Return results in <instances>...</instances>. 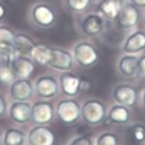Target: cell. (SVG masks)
I'll return each mask as SVG.
<instances>
[{
	"label": "cell",
	"mask_w": 145,
	"mask_h": 145,
	"mask_svg": "<svg viewBox=\"0 0 145 145\" xmlns=\"http://www.w3.org/2000/svg\"><path fill=\"white\" fill-rule=\"evenodd\" d=\"M105 110L103 104L98 101H88L81 108V115L85 122L90 125L99 124L104 120Z\"/></svg>",
	"instance_id": "cell-1"
},
{
	"label": "cell",
	"mask_w": 145,
	"mask_h": 145,
	"mask_svg": "<svg viewBox=\"0 0 145 145\" xmlns=\"http://www.w3.org/2000/svg\"><path fill=\"white\" fill-rule=\"evenodd\" d=\"M118 23L122 28L129 29L137 24L139 20V12L133 4H123L119 10Z\"/></svg>",
	"instance_id": "cell-2"
},
{
	"label": "cell",
	"mask_w": 145,
	"mask_h": 145,
	"mask_svg": "<svg viewBox=\"0 0 145 145\" xmlns=\"http://www.w3.org/2000/svg\"><path fill=\"white\" fill-rule=\"evenodd\" d=\"M46 65L60 70H69L73 66V58L68 51L50 48Z\"/></svg>",
	"instance_id": "cell-3"
},
{
	"label": "cell",
	"mask_w": 145,
	"mask_h": 145,
	"mask_svg": "<svg viewBox=\"0 0 145 145\" xmlns=\"http://www.w3.org/2000/svg\"><path fill=\"white\" fill-rule=\"evenodd\" d=\"M77 63L82 67H91L97 61L98 55L95 48L88 43H80L74 50Z\"/></svg>",
	"instance_id": "cell-4"
},
{
	"label": "cell",
	"mask_w": 145,
	"mask_h": 145,
	"mask_svg": "<svg viewBox=\"0 0 145 145\" xmlns=\"http://www.w3.org/2000/svg\"><path fill=\"white\" fill-rule=\"evenodd\" d=\"M57 113L63 123H73L79 118V105L73 101H62L58 104Z\"/></svg>",
	"instance_id": "cell-5"
},
{
	"label": "cell",
	"mask_w": 145,
	"mask_h": 145,
	"mask_svg": "<svg viewBox=\"0 0 145 145\" xmlns=\"http://www.w3.org/2000/svg\"><path fill=\"white\" fill-rule=\"evenodd\" d=\"M28 142L30 145H54L55 137L51 129L38 126L29 133Z\"/></svg>",
	"instance_id": "cell-6"
},
{
	"label": "cell",
	"mask_w": 145,
	"mask_h": 145,
	"mask_svg": "<svg viewBox=\"0 0 145 145\" xmlns=\"http://www.w3.org/2000/svg\"><path fill=\"white\" fill-rule=\"evenodd\" d=\"M52 116V107L49 103L38 102L31 107L30 119L35 123L46 124L51 121Z\"/></svg>",
	"instance_id": "cell-7"
},
{
	"label": "cell",
	"mask_w": 145,
	"mask_h": 145,
	"mask_svg": "<svg viewBox=\"0 0 145 145\" xmlns=\"http://www.w3.org/2000/svg\"><path fill=\"white\" fill-rule=\"evenodd\" d=\"M113 97L120 105L131 107L137 101V92L130 85H121L114 89Z\"/></svg>",
	"instance_id": "cell-8"
},
{
	"label": "cell",
	"mask_w": 145,
	"mask_h": 145,
	"mask_svg": "<svg viewBox=\"0 0 145 145\" xmlns=\"http://www.w3.org/2000/svg\"><path fill=\"white\" fill-rule=\"evenodd\" d=\"M11 96L16 101H27L31 97L33 88L26 79H21L13 83L10 90Z\"/></svg>",
	"instance_id": "cell-9"
},
{
	"label": "cell",
	"mask_w": 145,
	"mask_h": 145,
	"mask_svg": "<svg viewBox=\"0 0 145 145\" xmlns=\"http://www.w3.org/2000/svg\"><path fill=\"white\" fill-rule=\"evenodd\" d=\"M36 91L38 96L42 97H51L58 93V85L53 77H40L36 82Z\"/></svg>",
	"instance_id": "cell-10"
},
{
	"label": "cell",
	"mask_w": 145,
	"mask_h": 145,
	"mask_svg": "<svg viewBox=\"0 0 145 145\" xmlns=\"http://www.w3.org/2000/svg\"><path fill=\"white\" fill-rule=\"evenodd\" d=\"M16 77L26 79L30 76L34 69V66L30 60L26 57L16 56L10 63Z\"/></svg>",
	"instance_id": "cell-11"
},
{
	"label": "cell",
	"mask_w": 145,
	"mask_h": 145,
	"mask_svg": "<svg viewBox=\"0 0 145 145\" xmlns=\"http://www.w3.org/2000/svg\"><path fill=\"white\" fill-rule=\"evenodd\" d=\"M31 107L26 101H17L10 108V116L17 123H26L30 119Z\"/></svg>",
	"instance_id": "cell-12"
},
{
	"label": "cell",
	"mask_w": 145,
	"mask_h": 145,
	"mask_svg": "<svg viewBox=\"0 0 145 145\" xmlns=\"http://www.w3.org/2000/svg\"><path fill=\"white\" fill-rule=\"evenodd\" d=\"M34 46L35 45L27 35L21 34L15 36L13 47L17 56L30 57Z\"/></svg>",
	"instance_id": "cell-13"
},
{
	"label": "cell",
	"mask_w": 145,
	"mask_h": 145,
	"mask_svg": "<svg viewBox=\"0 0 145 145\" xmlns=\"http://www.w3.org/2000/svg\"><path fill=\"white\" fill-rule=\"evenodd\" d=\"M103 26V20L98 14H89L84 18L82 22L83 32L89 36H94L100 33Z\"/></svg>",
	"instance_id": "cell-14"
},
{
	"label": "cell",
	"mask_w": 145,
	"mask_h": 145,
	"mask_svg": "<svg viewBox=\"0 0 145 145\" xmlns=\"http://www.w3.org/2000/svg\"><path fill=\"white\" fill-rule=\"evenodd\" d=\"M145 48V34L137 31L131 34L125 42L123 50L128 54H135Z\"/></svg>",
	"instance_id": "cell-15"
},
{
	"label": "cell",
	"mask_w": 145,
	"mask_h": 145,
	"mask_svg": "<svg viewBox=\"0 0 145 145\" xmlns=\"http://www.w3.org/2000/svg\"><path fill=\"white\" fill-rule=\"evenodd\" d=\"M33 17L37 24L42 26H50L54 22L55 16L52 10L45 6L38 5L33 10Z\"/></svg>",
	"instance_id": "cell-16"
},
{
	"label": "cell",
	"mask_w": 145,
	"mask_h": 145,
	"mask_svg": "<svg viewBox=\"0 0 145 145\" xmlns=\"http://www.w3.org/2000/svg\"><path fill=\"white\" fill-rule=\"evenodd\" d=\"M81 81L79 77L68 73H65L60 77L61 88L65 94L70 96L76 95L80 91Z\"/></svg>",
	"instance_id": "cell-17"
},
{
	"label": "cell",
	"mask_w": 145,
	"mask_h": 145,
	"mask_svg": "<svg viewBox=\"0 0 145 145\" xmlns=\"http://www.w3.org/2000/svg\"><path fill=\"white\" fill-rule=\"evenodd\" d=\"M121 4L117 0H103L98 9L102 15L110 20H115L118 17Z\"/></svg>",
	"instance_id": "cell-18"
},
{
	"label": "cell",
	"mask_w": 145,
	"mask_h": 145,
	"mask_svg": "<svg viewBox=\"0 0 145 145\" xmlns=\"http://www.w3.org/2000/svg\"><path fill=\"white\" fill-rule=\"evenodd\" d=\"M139 58L134 56H126L120 61V71L126 77H131L136 73Z\"/></svg>",
	"instance_id": "cell-19"
},
{
	"label": "cell",
	"mask_w": 145,
	"mask_h": 145,
	"mask_svg": "<svg viewBox=\"0 0 145 145\" xmlns=\"http://www.w3.org/2000/svg\"><path fill=\"white\" fill-rule=\"evenodd\" d=\"M108 118L111 120L113 123L124 124L129 120L130 113L123 105H116L111 108Z\"/></svg>",
	"instance_id": "cell-20"
},
{
	"label": "cell",
	"mask_w": 145,
	"mask_h": 145,
	"mask_svg": "<svg viewBox=\"0 0 145 145\" xmlns=\"http://www.w3.org/2000/svg\"><path fill=\"white\" fill-rule=\"evenodd\" d=\"M25 139V134L19 129H10L7 130L4 137L5 145H22Z\"/></svg>",
	"instance_id": "cell-21"
},
{
	"label": "cell",
	"mask_w": 145,
	"mask_h": 145,
	"mask_svg": "<svg viewBox=\"0 0 145 145\" xmlns=\"http://www.w3.org/2000/svg\"><path fill=\"white\" fill-rule=\"evenodd\" d=\"M49 53H50V47L44 45H36L33 49L30 57L39 64L46 65L49 58Z\"/></svg>",
	"instance_id": "cell-22"
},
{
	"label": "cell",
	"mask_w": 145,
	"mask_h": 145,
	"mask_svg": "<svg viewBox=\"0 0 145 145\" xmlns=\"http://www.w3.org/2000/svg\"><path fill=\"white\" fill-rule=\"evenodd\" d=\"M16 75L10 63L4 62L0 64V82L10 84L14 82Z\"/></svg>",
	"instance_id": "cell-23"
},
{
	"label": "cell",
	"mask_w": 145,
	"mask_h": 145,
	"mask_svg": "<svg viewBox=\"0 0 145 145\" xmlns=\"http://www.w3.org/2000/svg\"><path fill=\"white\" fill-rule=\"evenodd\" d=\"M15 35L11 30L0 27V46H13Z\"/></svg>",
	"instance_id": "cell-24"
},
{
	"label": "cell",
	"mask_w": 145,
	"mask_h": 145,
	"mask_svg": "<svg viewBox=\"0 0 145 145\" xmlns=\"http://www.w3.org/2000/svg\"><path fill=\"white\" fill-rule=\"evenodd\" d=\"M131 135L136 142L145 141V126L142 124H135L131 129Z\"/></svg>",
	"instance_id": "cell-25"
},
{
	"label": "cell",
	"mask_w": 145,
	"mask_h": 145,
	"mask_svg": "<svg viewBox=\"0 0 145 145\" xmlns=\"http://www.w3.org/2000/svg\"><path fill=\"white\" fill-rule=\"evenodd\" d=\"M97 145H118V139L115 134L106 133L98 138Z\"/></svg>",
	"instance_id": "cell-26"
},
{
	"label": "cell",
	"mask_w": 145,
	"mask_h": 145,
	"mask_svg": "<svg viewBox=\"0 0 145 145\" xmlns=\"http://www.w3.org/2000/svg\"><path fill=\"white\" fill-rule=\"evenodd\" d=\"M71 10L74 11H83L89 6L90 0H66Z\"/></svg>",
	"instance_id": "cell-27"
},
{
	"label": "cell",
	"mask_w": 145,
	"mask_h": 145,
	"mask_svg": "<svg viewBox=\"0 0 145 145\" xmlns=\"http://www.w3.org/2000/svg\"><path fill=\"white\" fill-rule=\"evenodd\" d=\"M70 145H93V143L89 137H80L74 139Z\"/></svg>",
	"instance_id": "cell-28"
},
{
	"label": "cell",
	"mask_w": 145,
	"mask_h": 145,
	"mask_svg": "<svg viewBox=\"0 0 145 145\" xmlns=\"http://www.w3.org/2000/svg\"><path fill=\"white\" fill-rule=\"evenodd\" d=\"M136 74L139 77L145 78V56L139 59Z\"/></svg>",
	"instance_id": "cell-29"
},
{
	"label": "cell",
	"mask_w": 145,
	"mask_h": 145,
	"mask_svg": "<svg viewBox=\"0 0 145 145\" xmlns=\"http://www.w3.org/2000/svg\"><path fill=\"white\" fill-rule=\"evenodd\" d=\"M6 107L7 105L5 98L2 95H0V117H2L5 114Z\"/></svg>",
	"instance_id": "cell-30"
},
{
	"label": "cell",
	"mask_w": 145,
	"mask_h": 145,
	"mask_svg": "<svg viewBox=\"0 0 145 145\" xmlns=\"http://www.w3.org/2000/svg\"><path fill=\"white\" fill-rule=\"evenodd\" d=\"M131 4L136 7H145V0H131Z\"/></svg>",
	"instance_id": "cell-31"
},
{
	"label": "cell",
	"mask_w": 145,
	"mask_h": 145,
	"mask_svg": "<svg viewBox=\"0 0 145 145\" xmlns=\"http://www.w3.org/2000/svg\"><path fill=\"white\" fill-rule=\"evenodd\" d=\"M5 14V9L1 4H0V22L2 21Z\"/></svg>",
	"instance_id": "cell-32"
},
{
	"label": "cell",
	"mask_w": 145,
	"mask_h": 145,
	"mask_svg": "<svg viewBox=\"0 0 145 145\" xmlns=\"http://www.w3.org/2000/svg\"><path fill=\"white\" fill-rule=\"evenodd\" d=\"M104 123H105L106 126H109V125L112 124V123H113V122H112V121L110 119V118H107V119H105V121H104Z\"/></svg>",
	"instance_id": "cell-33"
},
{
	"label": "cell",
	"mask_w": 145,
	"mask_h": 145,
	"mask_svg": "<svg viewBox=\"0 0 145 145\" xmlns=\"http://www.w3.org/2000/svg\"><path fill=\"white\" fill-rule=\"evenodd\" d=\"M4 138H3V134H2V132L0 130V145H2L3 144Z\"/></svg>",
	"instance_id": "cell-34"
},
{
	"label": "cell",
	"mask_w": 145,
	"mask_h": 145,
	"mask_svg": "<svg viewBox=\"0 0 145 145\" xmlns=\"http://www.w3.org/2000/svg\"><path fill=\"white\" fill-rule=\"evenodd\" d=\"M117 1H118L121 5H123V4L125 3V1H126V0H117Z\"/></svg>",
	"instance_id": "cell-35"
},
{
	"label": "cell",
	"mask_w": 145,
	"mask_h": 145,
	"mask_svg": "<svg viewBox=\"0 0 145 145\" xmlns=\"http://www.w3.org/2000/svg\"><path fill=\"white\" fill-rule=\"evenodd\" d=\"M143 101H144V103L145 105V92L144 93V95H143Z\"/></svg>",
	"instance_id": "cell-36"
},
{
	"label": "cell",
	"mask_w": 145,
	"mask_h": 145,
	"mask_svg": "<svg viewBox=\"0 0 145 145\" xmlns=\"http://www.w3.org/2000/svg\"><path fill=\"white\" fill-rule=\"evenodd\" d=\"M144 23H145V18H144Z\"/></svg>",
	"instance_id": "cell-37"
}]
</instances>
